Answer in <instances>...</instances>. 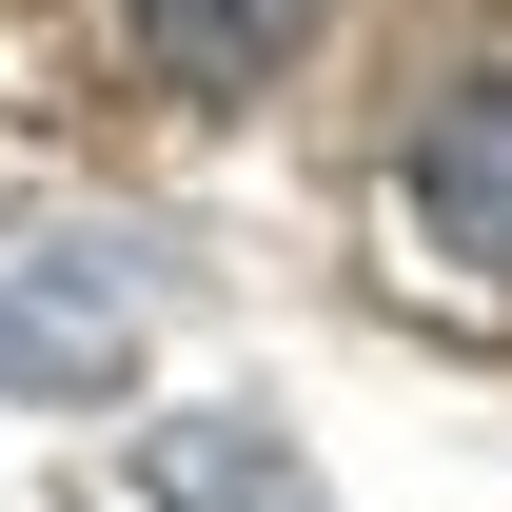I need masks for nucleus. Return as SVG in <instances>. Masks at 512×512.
I'll return each mask as SVG.
<instances>
[{
	"mask_svg": "<svg viewBox=\"0 0 512 512\" xmlns=\"http://www.w3.org/2000/svg\"><path fill=\"white\" fill-rule=\"evenodd\" d=\"M138 375V276L119 237H60L0 276V394H40V414H99V394Z\"/></svg>",
	"mask_w": 512,
	"mask_h": 512,
	"instance_id": "nucleus-1",
	"label": "nucleus"
},
{
	"mask_svg": "<svg viewBox=\"0 0 512 512\" xmlns=\"http://www.w3.org/2000/svg\"><path fill=\"white\" fill-rule=\"evenodd\" d=\"M414 217H434L453 276L512 296V79H453L434 119H414Z\"/></svg>",
	"mask_w": 512,
	"mask_h": 512,
	"instance_id": "nucleus-2",
	"label": "nucleus"
},
{
	"mask_svg": "<svg viewBox=\"0 0 512 512\" xmlns=\"http://www.w3.org/2000/svg\"><path fill=\"white\" fill-rule=\"evenodd\" d=\"M138 60L178 79V99H276V79L335 40V0H119Z\"/></svg>",
	"mask_w": 512,
	"mask_h": 512,
	"instance_id": "nucleus-3",
	"label": "nucleus"
},
{
	"mask_svg": "<svg viewBox=\"0 0 512 512\" xmlns=\"http://www.w3.org/2000/svg\"><path fill=\"white\" fill-rule=\"evenodd\" d=\"M138 493L158 512H316V473H296V434H256V414H158L138 434Z\"/></svg>",
	"mask_w": 512,
	"mask_h": 512,
	"instance_id": "nucleus-4",
	"label": "nucleus"
}]
</instances>
